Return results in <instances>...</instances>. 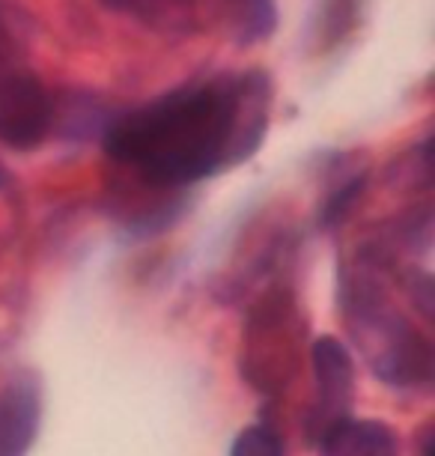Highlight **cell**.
<instances>
[{
  "instance_id": "6da1fadb",
  "label": "cell",
  "mask_w": 435,
  "mask_h": 456,
  "mask_svg": "<svg viewBox=\"0 0 435 456\" xmlns=\"http://www.w3.org/2000/svg\"><path fill=\"white\" fill-rule=\"evenodd\" d=\"M266 126V84L254 78L191 84L105 126L110 159L152 185H185L257 150Z\"/></svg>"
},
{
  "instance_id": "7a4b0ae2",
  "label": "cell",
  "mask_w": 435,
  "mask_h": 456,
  "mask_svg": "<svg viewBox=\"0 0 435 456\" xmlns=\"http://www.w3.org/2000/svg\"><path fill=\"white\" fill-rule=\"evenodd\" d=\"M54 123V102L0 37V143L30 150Z\"/></svg>"
},
{
  "instance_id": "3957f363",
  "label": "cell",
  "mask_w": 435,
  "mask_h": 456,
  "mask_svg": "<svg viewBox=\"0 0 435 456\" xmlns=\"http://www.w3.org/2000/svg\"><path fill=\"white\" fill-rule=\"evenodd\" d=\"M313 373L319 385V411L331 415L334 424L349 411L355 391V370L346 346L334 338H319L313 343Z\"/></svg>"
},
{
  "instance_id": "277c9868",
  "label": "cell",
  "mask_w": 435,
  "mask_h": 456,
  "mask_svg": "<svg viewBox=\"0 0 435 456\" xmlns=\"http://www.w3.org/2000/svg\"><path fill=\"white\" fill-rule=\"evenodd\" d=\"M322 456H399L397 433L379 420H343L322 436Z\"/></svg>"
},
{
  "instance_id": "5b68a950",
  "label": "cell",
  "mask_w": 435,
  "mask_h": 456,
  "mask_svg": "<svg viewBox=\"0 0 435 456\" xmlns=\"http://www.w3.org/2000/svg\"><path fill=\"white\" fill-rule=\"evenodd\" d=\"M39 427V397L30 385L0 394V456H24Z\"/></svg>"
},
{
  "instance_id": "8992f818",
  "label": "cell",
  "mask_w": 435,
  "mask_h": 456,
  "mask_svg": "<svg viewBox=\"0 0 435 456\" xmlns=\"http://www.w3.org/2000/svg\"><path fill=\"white\" fill-rule=\"evenodd\" d=\"M278 24V10L275 0H242L238 4V33H242V42H257L271 37Z\"/></svg>"
},
{
  "instance_id": "52a82bcc",
  "label": "cell",
  "mask_w": 435,
  "mask_h": 456,
  "mask_svg": "<svg viewBox=\"0 0 435 456\" xmlns=\"http://www.w3.org/2000/svg\"><path fill=\"white\" fill-rule=\"evenodd\" d=\"M230 456H284V447H280V442L266 427H247L236 438Z\"/></svg>"
},
{
  "instance_id": "ba28073f",
  "label": "cell",
  "mask_w": 435,
  "mask_h": 456,
  "mask_svg": "<svg viewBox=\"0 0 435 456\" xmlns=\"http://www.w3.org/2000/svg\"><path fill=\"white\" fill-rule=\"evenodd\" d=\"M361 191H364V176H358V179H352L343 191H337L334 197L328 200V206H326V212H322V221H326V227H331V224H337L343 215L352 209L355 206V200L361 197Z\"/></svg>"
},
{
  "instance_id": "9c48e42d",
  "label": "cell",
  "mask_w": 435,
  "mask_h": 456,
  "mask_svg": "<svg viewBox=\"0 0 435 456\" xmlns=\"http://www.w3.org/2000/svg\"><path fill=\"white\" fill-rule=\"evenodd\" d=\"M6 183V174H4V167H0V185H4Z\"/></svg>"
},
{
  "instance_id": "30bf717a",
  "label": "cell",
  "mask_w": 435,
  "mask_h": 456,
  "mask_svg": "<svg viewBox=\"0 0 435 456\" xmlns=\"http://www.w3.org/2000/svg\"><path fill=\"white\" fill-rule=\"evenodd\" d=\"M236 4H242V0H236Z\"/></svg>"
}]
</instances>
